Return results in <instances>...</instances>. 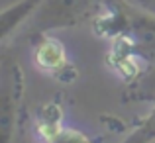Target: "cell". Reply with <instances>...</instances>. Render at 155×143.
Masks as SVG:
<instances>
[{
	"label": "cell",
	"instance_id": "cell-3",
	"mask_svg": "<svg viewBox=\"0 0 155 143\" xmlns=\"http://www.w3.org/2000/svg\"><path fill=\"white\" fill-rule=\"evenodd\" d=\"M100 2L102 0H45L34 16V26L43 34L57 28H73L88 18Z\"/></svg>",
	"mask_w": 155,
	"mask_h": 143
},
{
	"label": "cell",
	"instance_id": "cell-8",
	"mask_svg": "<svg viewBox=\"0 0 155 143\" xmlns=\"http://www.w3.org/2000/svg\"><path fill=\"white\" fill-rule=\"evenodd\" d=\"M45 143H91V139L83 132L69 128H57L45 133Z\"/></svg>",
	"mask_w": 155,
	"mask_h": 143
},
{
	"label": "cell",
	"instance_id": "cell-1",
	"mask_svg": "<svg viewBox=\"0 0 155 143\" xmlns=\"http://www.w3.org/2000/svg\"><path fill=\"white\" fill-rule=\"evenodd\" d=\"M108 20L106 26L114 28L112 34L128 43L137 55L147 61H155V14L128 2V0H106Z\"/></svg>",
	"mask_w": 155,
	"mask_h": 143
},
{
	"label": "cell",
	"instance_id": "cell-7",
	"mask_svg": "<svg viewBox=\"0 0 155 143\" xmlns=\"http://www.w3.org/2000/svg\"><path fill=\"white\" fill-rule=\"evenodd\" d=\"M122 143H155V108Z\"/></svg>",
	"mask_w": 155,
	"mask_h": 143
},
{
	"label": "cell",
	"instance_id": "cell-2",
	"mask_svg": "<svg viewBox=\"0 0 155 143\" xmlns=\"http://www.w3.org/2000/svg\"><path fill=\"white\" fill-rule=\"evenodd\" d=\"M24 96V73L20 63L4 55L0 67V143H12Z\"/></svg>",
	"mask_w": 155,
	"mask_h": 143
},
{
	"label": "cell",
	"instance_id": "cell-9",
	"mask_svg": "<svg viewBox=\"0 0 155 143\" xmlns=\"http://www.w3.org/2000/svg\"><path fill=\"white\" fill-rule=\"evenodd\" d=\"M132 4H136V6H140V8H143V10L155 14V0H132Z\"/></svg>",
	"mask_w": 155,
	"mask_h": 143
},
{
	"label": "cell",
	"instance_id": "cell-4",
	"mask_svg": "<svg viewBox=\"0 0 155 143\" xmlns=\"http://www.w3.org/2000/svg\"><path fill=\"white\" fill-rule=\"evenodd\" d=\"M43 2L45 0H18V2H12L10 6L4 8L0 14V39H2V43H6L8 37L22 24L34 18Z\"/></svg>",
	"mask_w": 155,
	"mask_h": 143
},
{
	"label": "cell",
	"instance_id": "cell-5",
	"mask_svg": "<svg viewBox=\"0 0 155 143\" xmlns=\"http://www.w3.org/2000/svg\"><path fill=\"white\" fill-rule=\"evenodd\" d=\"M34 61L38 69H41L43 73H57L67 63V53L61 41L43 35L34 47Z\"/></svg>",
	"mask_w": 155,
	"mask_h": 143
},
{
	"label": "cell",
	"instance_id": "cell-6",
	"mask_svg": "<svg viewBox=\"0 0 155 143\" xmlns=\"http://www.w3.org/2000/svg\"><path fill=\"white\" fill-rule=\"evenodd\" d=\"M128 102H155V67L137 76L126 90Z\"/></svg>",
	"mask_w": 155,
	"mask_h": 143
}]
</instances>
